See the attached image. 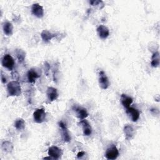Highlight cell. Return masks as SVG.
<instances>
[{"instance_id":"cell-13","label":"cell","mask_w":160,"mask_h":160,"mask_svg":"<svg viewBox=\"0 0 160 160\" xmlns=\"http://www.w3.org/2000/svg\"><path fill=\"white\" fill-rule=\"evenodd\" d=\"M96 30L99 37L102 39H106L109 35V30L104 25H99Z\"/></svg>"},{"instance_id":"cell-8","label":"cell","mask_w":160,"mask_h":160,"mask_svg":"<svg viewBox=\"0 0 160 160\" xmlns=\"http://www.w3.org/2000/svg\"><path fill=\"white\" fill-rule=\"evenodd\" d=\"M119 151L115 146H111L108 148L105 152V157L108 159L114 160L119 156Z\"/></svg>"},{"instance_id":"cell-11","label":"cell","mask_w":160,"mask_h":160,"mask_svg":"<svg viewBox=\"0 0 160 160\" xmlns=\"http://www.w3.org/2000/svg\"><path fill=\"white\" fill-rule=\"evenodd\" d=\"M79 124H81L82 129V132L84 136H89L92 133V128L91 126V124L86 119H82L79 122Z\"/></svg>"},{"instance_id":"cell-14","label":"cell","mask_w":160,"mask_h":160,"mask_svg":"<svg viewBox=\"0 0 160 160\" xmlns=\"http://www.w3.org/2000/svg\"><path fill=\"white\" fill-rule=\"evenodd\" d=\"M40 74L34 69H29L27 72V79L29 83H34L36 80L40 77Z\"/></svg>"},{"instance_id":"cell-28","label":"cell","mask_w":160,"mask_h":160,"mask_svg":"<svg viewBox=\"0 0 160 160\" xmlns=\"http://www.w3.org/2000/svg\"><path fill=\"white\" fill-rule=\"evenodd\" d=\"M84 155H85V152H84V151H80V152H79L78 153V154H77V158H78V159H81V158H82V157L84 156Z\"/></svg>"},{"instance_id":"cell-1","label":"cell","mask_w":160,"mask_h":160,"mask_svg":"<svg viewBox=\"0 0 160 160\" xmlns=\"http://www.w3.org/2000/svg\"><path fill=\"white\" fill-rule=\"evenodd\" d=\"M7 92L9 96H18L21 94L20 84L18 81H12L7 85Z\"/></svg>"},{"instance_id":"cell-26","label":"cell","mask_w":160,"mask_h":160,"mask_svg":"<svg viewBox=\"0 0 160 160\" xmlns=\"http://www.w3.org/2000/svg\"><path fill=\"white\" fill-rule=\"evenodd\" d=\"M1 79L3 84H5L7 82V78L2 71H1Z\"/></svg>"},{"instance_id":"cell-7","label":"cell","mask_w":160,"mask_h":160,"mask_svg":"<svg viewBox=\"0 0 160 160\" xmlns=\"http://www.w3.org/2000/svg\"><path fill=\"white\" fill-rule=\"evenodd\" d=\"M48 155L54 159H59L62 155V151L59 148L53 146L50 147L48 151Z\"/></svg>"},{"instance_id":"cell-3","label":"cell","mask_w":160,"mask_h":160,"mask_svg":"<svg viewBox=\"0 0 160 160\" xmlns=\"http://www.w3.org/2000/svg\"><path fill=\"white\" fill-rule=\"evenodd\" d=\"M58 126L61 129L62 139L65 142H69L71 141V136L66 124L62 121H59Z\"/></svg>"},{"instance_id":"cell-5","label":"cell","mask_w":160,"mask_h":160,"mask_svg":"<svg viewBox=\"0 0 160 160\" xmlns=\"http://www.w3.org/2000/svg\"><path fill=\"white\" fill-rule=\"evenodd\" d=\"M72 111L75 112L76 117L80 120L84 119L88 116V112L86 108H84L81 106L74 105L72 108Z\"/></svg>"},{"instance_id":"cell-10","label":"cell","mask_w":160,"mask_h":160,"mask_svg":"<svg viewBox=\"0 0 160 160\" xmlns=\"http://www.w3.org/2000/svg\"><path fill=\"white\" fill-rule=\"evenodd\" d=\"M32 14L38 18H42L44 16L43 8L38 3H34L31 6Z\"/></svg>"},{"instance_id":"cell-4","label":"cell","mask_w":160,"mask_h":160,"mask_svg":"<svg viewBox=\"0 0 160 160\" xmlns=\"http://www.w3.org/2000/svg\"><path fill=\"white\" fill-rule=\"evenodd\" d=\"M46 114L44 108H39L36 109L33 113L34 121L36 123H42L46 119Z\"/></svg>"},{"instance_id":"cell-17","label":"cell","mask_w":160,"mask_h":160,"mask_svg":"<svg viewBox=\"0 0 160 160\" xmlns=\"http://www.w3.org/2000/svg\"><path fill=\"white\" fill-rule=\"evenodd\" d=\"M123 131H124V133L125 134L126 139H128V140L131 139L134 134V129L131 125L127 124L124 126Z\"/></svg>"},{"instance_id":"cell-2","label":"cell","mask_w":160,"mask_h":160,"mask_svg":"<svg viewBox=\"0 0 160 160\" xmlns=\"http://www.w3.org/2000/svg\"><path fill=\"white\" fill-rule=\"evenodd\" d=\"M2 66L9 71H12L14 67L15 62L13 58L9 54H5L1 60Z\"/></svg>"},{"instance_id":"cell-15","label":"cell","mask_w":160,"mask_h":160,"mask_svg":"<svg viewBox=\"0 0 160 160\" xmlns=\"http://www.w3.org/2000/svg\"><path fill=\"white\" fill-rule=\"evenodd\" d=\"M56 36V34L52 33L51 32H50L49 31L47 30V29H44L43 30L41 33V38L42 39V41L46 42L48 43L53 38H54Z\"/></svg>"},{"instance_id":"cell-16","label":"cell","mask_w":160,"mask_h":160,"mask_svg":"<svg viewBox=\"0 0 160 160\" xmlns=\"http://www.w3.org/2000/svg\"><path fill=\"white\" fill-rule=\"evenodd\" d=\"M121 103L122 104V105L126 109L129 107H130L131 104H132L133 100L132 98H131L130 96H128L126 94H122L121 96Z\"/></svg>"},{"instance_id":"cell-18","label":"cell","mask_w":160,"mask_h":160,"mask_svg":"<svg viewBox=\"0 0 160 160\" xmlns=\"http://www.w3.org/2000/svg\"><path fill=\"white\" fill-rule=\"evenodd\" d=\"M2 29L4 33L6 36H11L12 34L13 31V26L11 22L6 21L3 23L2 25Z\"/></svg>"},{"instance_id":"cell-27","label":"cell","mask_w":160,"mask_h":160,"mask_svg":"<svg viewBox=\"0 0 160 160\" xmlns=\"http://www.w3.org/2000/svg\"><path fill=\"white\" fill-rule=\"evenodd\" d=\"M11 75H12V78L14 79H15L14 81H17L19 79V74H18V73L17 72H16V71L15 72H12L11 73Z\"/></svg>"},{"instance_id":"cell-20","label":"cell","mask_w":160,"mask_h":160,"mask_svg":"<svg viewBox=\"0 0 160 160\" xmlns=\"http://www.w3.org/2000/svg\"><path fill=\"white\" fill-rule=\"evenodd\" d=\"M14 146L11 142L8 141H3L1 144V149L6 152H11L13 150Z\"/></svg>"},{"instance_id":"cell-6","label":"cell","mask_w":160,"mask_h":160,"mask_svg":"<svg viewBox=\"0 0 160 160\" xmlns=\"http://www.w3.org/2000/svg\"><path fill=\"white\" fill-rule=\"evenodd\" d=\"M98 81L99 86L102 89H106L109 86V81L108 76L103 71H101L98 74Z\"/></svg>"},{"instance_id":"cell-23","label":"cell","mask_w":160,"mask_h":160,"mask_svg":"<svg viewBox=\"0 0 160 160\" xmlns=\"http://www.w3.org/2000/svg\"><path fill=\"white\" fill-rule=\"evenodd\" d=\"M89 2L92 6H99L100 9H102L104 6V2L102 1H99V0H92V1H90Z\"/></svg>"},{"instance_id":"cell-22","label":"cell","mask_w":160,"mask_h":160,"mask_svg":"<svg viewBox=\"0 0 160 160\" xmlns=\"http://www.w3.org/2000/svg\"><path fill=\"white\" fill-rule=\"evenodd\" d=\"M25 121L22 118H18L14 122V127L18 131H22L25 128Z\"/></svg>"},{"instance_id":"cell-19","label":"cell","mask_w":160,"mask_h":160,"mask_svg":"<svg viewBox=\"0 0 160 160\" xmlns=\"http://www.w3.org/2000/svg\"><path fill=\"white\" fill-rule=\"evenodd\" d=\"M160 58H159V53L158 51L154 52L151 57V65L153 68H158L159 66L160 63Z\"/></svg>"},{"instance_id":"cell-25","label":"cell","mask_w":160,"mask_h":160,"mask_svg":"<svg viewBox=\"0 0 160 160\" xmlns=\"http://www.w3.org/2000/svg\"><path fill=\"white\" fill-rule=\"evenodd\" d=\"M44 72H45L46 76H48L49 72V70H50V68H51L49 64L47 61L44 62Z\"/></svg>"},{"instance_id":"cell-21","label":"cell","mask_w":160,"mask_h":160,"mask_svg":"<svg viewBox=\"0 0 160 160\" xmlns=\"http://www.w3.org/2000/svg\"><path fill=\"white\" fill-rule=\"evenodd\" d=\"M15 54L18 62L19 63H22L24 61L26 58L25 52L21 49H16L15 50Z\"/></svg>"},{"instance_id":"cell-12","label":"cell","mask_w":160,"mask_h":160,"mask_svg":"<svg viewBox=\"0 0 160 160\" xmlns=\"http://www.w3.org/2000/svg\"><path fill=\"white\" fill-rule=\"evenodd\" d=\"M46 95L48 99L49 102L56 100L58 98V92L57 89L53 87H48L46 91Z\"/></svg>"},{"instance_id":"cell-24","label":"cell","mask_w":160,"mask_h":160,"mask_svg":"<svg viewBox=\"0 0 160 160\" xmlns=\"http://www.w3.org/2000/svg\"><path fill=\"white\" fill-rule=\"evenodd\" d=\"M58 69H59V67H58V65H56V64H54V69H53V79L54 81H56L57 80V78L56 76H58Z\"/></svg>"},{"instance_id":"cell-9","label":"cell","mask_w":160,"mask_h":160,"mask_svg":"<svg viewBox=\"0 0 160 160\" xmlns=\"http://www.w3.org/2000/svg\"><path fill=\"white\" fill-rule=\"evenodd\" d=\"M126 112L128 116L131 118L132 121L136 122L140 116V112L138 109L132 107H129L126 108Z\"/></svg>"}]
</instances>
